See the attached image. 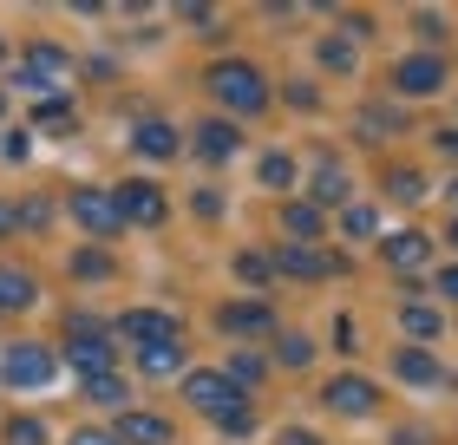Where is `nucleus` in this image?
<instances>
[{
  "mask_svg": "<svg viewBox=\"0 0 458 445\" xmlns=\"http://www.w3.org/2000/svg\"><path fill=\"white\" fill-rule=\"evenodd\" d=\"M445 79H452V66L439 53H406L400 66H393V92L400 98H432V92H445Z\"/></svg>",
  "mask_w": 458,
  "mask_h": 445,
  "instance_id": "3",
  "label": "nucleus"
},
{
  "mask_svg": "<svg viewBox=\"0 0 458 445\" xmlns=\"http://www.w3.org/2000/svg\"><path fill=\"white\" fill-rule=\"evenodd\" d=\"M7 445H47V426H39V419H7Z\"/></svg>",
  "mask_w": 458,
  "mask_h": 445,
  "instance_id": "33",
  "label": "nucleus"
},
{
  "mask_svg": "<svg viewBox=\"0 0 458 445\" xmlns=\"http://www.w3.org/2000/svg\"><path fill=\"white\" fill-rule=\"evenodd\" d=\"M452 249H458V217H452Z\"/></svg>",
  "mask_w": 458,
  "mask_h": 445,
  "instance_id": "47",
  "label": "nucleus"
},
{
  "mask_svg": "<svg viewBox=\"0 0 458 445\" xmlns=\"http://www.w3.org/2000/svg\"><path fill=\"white\" fill-rule=\"evenodd\" d=\"M288 105H295V112H315V105H321V92L315 86H308V79H301V86H295V79H288V92H282Z\"/></svg>",
  "mask_w": 458,
  "mask_h": 445,
  "instance_id": "37",
  "label": "nucleus"
},
{
  "mask_svg": "<svg viewBox=\"0 0 458 445\" xmlns=\"http://www.w3.org/2000/svg\"><path fill=\"white\" fill-rule=\"evenodd\" d=\"M412 27H420V33H445V20L432 13V7H420V13H412Z\"/></svg>",
  "mask_w": 458,
  "mask_h": 445,
  "instance_id": "42",
  "label": "nucleus"
},
{
  "mask_svg": "<svg viewBox=\"0 0 458 445\" xmlns=\"http://www.w3.org/2000/svg\"><path fill=\"white\" fill-rule=\"evenodd\" d=\"M386 197H400V203L426 197V177H420V171H406V164H393V171H386Z\"/></svg>",
  "mask_w": 458,
  "mask_h": 445,
  "instance_id": "27",
  "label": "nucleus"
},
{
  "mask_svg": "<svg viewBox=\"0 0 458 445\" xmlns=\"http://www.w3.org/2000/svg\"><path fill=\"white\" fill-rule=\"evenodd\" d=\"M236 282H249V288L276 282V262H268V249H242V256H236Z\"/></svg>",
  "mask_w": 458,
  "mask_h": 445,
  "instance_id": "26",
  "label": "nucleus"
},
{
  "mask_svg": "<svg viewBox=\"0 0 458 445\" xmlns=\"http://www.w3.org/2000/svg\"><path fill=\"white\" fill-rule=\"evenodd\" d=\"M393 373H400L406 387H445V367L426 347H400V354H393Z\"/></svg>",
  "mask_w": 458,
  "mask_h": 445,
  "instance_id": "13",
  "label": "nucleus"
},
{
  "mask_svg": "<svg viewBox=\"0 0 458 445\" xmlns=\"http://www.w3.org/2000/svg\"><path fill=\"white\" fill-rule=\"evenodd\" d=\"M72 275H79V282H112L118 262L106 256V249H79V256H72Z\"/></svg>",
  "mask_w": 458,
  "mask_h": 445,
  "instance_id": "23",
  "label": "nucleus"
},
{
  "mask_svg": "<svg viewBox=\"0 0 458 445\" xmlns=\"http://www.w3.org/2000/svg\"><path fill=\"white\" fill-rule=\"evenodd\" d=\"M59 373V360L47 354V347H33V341H13L7 354H0V380H7V387H47V380Z\"/></svg>",
  "mask_w": 458,
  "mask_h": 445,
  "instance_id": "5",
  "label": "nucleus"
},
{
  "mask_svg": "<svg viewBox=\"0 0 458 445\" xmlns=\"http://www.w3.org/2000/svg\"><path fill=\"white\" fill-rule=\"evenodd\" d=\"M315 210H327V203H353V184H347V171H341V158H321V171H315V197H308Z\"/></svg>",
  "mask_w": 458,
  "mask_h": 445,
  "instance_id": "16",
  "label": "nucleus"
},
{
  "mask_svg": "<svg viewBox=\"0 0 458 445\" xmlns=\"http://www.w3.org/2000/svg\"><path fill=\"white\" fill-rule=\"evenodd\" d=\"M216 432H229V439H249V432H256V413H249V399H236V406L216 413Z\"/></svg>",
  "mask_w": 458,
  "mask_h": 445,
  "instance_id": "29",
  "label": "nucleus"
},
{
  "mask_svg": "<svg viewBox=\"0 0 458 445\" xmlns=\"http://www.w3.org/2000/svg\"><path fill=\"white\" fill-rule=\"evenodd\" d=\"M33 98H39L33 112L47 118V124H66V118H72V105H66V98H53V92H33Z\"/></svg>",
  "mask_w": 458,
  "mask_h": 445,
  "instance_id": "34",
  "label": "nucleus"
},
{
  "mask_svg": "<svg viewBox=\"0 0 458 445\" xmlns=\"http://www.w3.org/2000/svg\"><path fill=\"white\" fill-rule=\"evenodd\" d=\"M439 295H445V302L458 308V262H452V269H439Z\"/></svg>",
  "mask_w": 458,
  "mask_h": 445,
  "instance_id": "41",
  "label": "nucleus"
},
{
  "mask_svg": "<svg viewBox=\"0 0 458 445\" xmlns=\"http://www.w3.org/2000/svg\"><path fill=\"white\" fill-rule=\"evenodd\" d=\"M439 151H445V158H458V132H439Z\"/></svg>",
  "mask_w": 458,
  "mask_h": 445,
  "instance_id": "45",
  "label": "nucleus"
},
{
  "mask_svg": "<svg viewBox=\"0 0 458 445\" xmlns=\"http://www.w3.org/2000/svg\"><path fill=\"white\" fill-rule=\"evenodd\" d=\"M124 341H131V347L177 341V314H164V308H131V314H124Z\"/></svg>",
  "mask_w": 458,
  "mask_h": 445,
  "instance_id": "11",
  "label": "nucleus"
},
{
  "mask_svg": "<svg viewBox=\"0 0 458 445\" xmlns=\"http://www.w3.org/2000/svg\"><path fill=\"white\" fill-rule=\"evenodd\" d=\"M72 79H79V59H72L66 47H53V39H33V47H27V86H33V92L47 86L53 98H66Z\"/></svg>",
  "mask_w": 458,
  "mask_h": 445,
  "instance_id": "2",
  "label": "nucleus"
},
{
  "mask_svg": "<svg viewBox=\"0 0 458 445\" xmlns=\"http://www.w3.org/2000/svg\"><path fill=\"white\" fill-rule=\"evenodd\" d=\"M118 439L124 445H171V419H157V413H118Z\"/></svg>",
  "mask_w": 458,
  "mask_h": 445,
  "instance_id": "15",
  "label": "nucleus"
},
{
  "mask_svg": "<svg viewBox=\"0 0 458 445\" xmlns=\"http://www.w3.org/2000/svg\"><path fill=\"white\" fill-rule=\"evenodd\" d=\"M262 184L288 190V184H295V158H288V151H262Z\"/></svg>",
  "mask_w": 458,
  "mask_h": 445,
  "instance_id": "30",
  "label": "nucleus"
},
{
  "mask_svg": "<svg viewBox=\"0 0 458 445\" xmlns=\"http://www.w3.org/2000/svg\"><path fill=\"white\" fill-rule=\"evenodd\" d=\"M353 59H360V53L347 47V33H327V39H321V66H327V73H353Z\"/></svg>",
  "mask_w": 458,
  "mask_h": 445,
  "instance_id": "28",
  "label": "nucleus"
},
{
  "mask_svg": "<svg viewBox=\"0 0 458 445\" xmlns=\"http://www.w3.org/2000/svg\"><path fill=\"white\" fill-rule=\"evenodd\" d=\"M400 328L412 334V347H426L432 334L445 328V314H439V308H426V302H406V308H400Z\"/></svg>",
  "mask_w": 458,
  "mask_h": 445,
  "instance_id": "21",
  "label": "nucleus"
},
{
  "mask_svg": "<svg viewBox=\"0 0 458 445\" xmlns=\"http://www.w3.org/2000/svg\"><path fill=\"white\" fill-rule=\"evenodd\" d=\"M262 354H236V360H229V367H223V380H229V387H236V393H249V387H262Z\"/></svg>",
  "mask_w": 458,
  "mask_h": 445,
  "instance_id": "24",
  "label": "nucleus"
},
{
  "mask_svg": "<svg viewBox=\"0 0 458 445\" xmlns=\"http://www.w3.org/2000/svg\"><path fill=\"white\" fill-rule=\"evenodd\" d=\"M445 203H452V217H458V184H452V190H445Z\"/></svg>",
  "mask_w": 458,
  "mask_h": 445,
  "instance_id": "46",
  "label": "nucleus"
},
{
  "mask_svg": "<svg viewBox=\"0 0 458 445\" xmlns=\"http://www.w3.org/2000/svg\"><path fill=\"white\" fill-rule=\"evenodd\" d=\"M183 399H191V413H223V406H236V387H229V380H223V367H191V373H183Z\"/></svg>",
  "mask_w": 458,
  "mask_h": 445,
  "instance_id": "7",
  "label": "nucleus"
},
{
  "mask_svg": "<svg viewBox=\"0 0 458 445\" xmlns=\"http://www.w3.org/2000/svg\"><path fill=\"white\" fill-rule=\"evenodd\" d=\"M0 59H7V39H0Z\"/></svg>",
  "mask_w": 458,
  "mask_h": 445,
  "instance_id": "49",
  "label": "nucleus"
},
{
  "mask_svg": "<svg viewBox=\"0 0 458 445\" xmlns=\"http://www.w3.org/2000/svg\"><path fill=\"white\" fill-rule=\"evenodd\" d=\"M191 144H197V158L223 164V158L242 151V132H236V124H223V118H210V124H191Z\"/></svg>",
  "mask_w": 458,
  "mask_h": 445,
  "instance_id": "12",
  "label": "nucleus"
},
{
  "mask_svg": "<svg viewBox=\"0 0 458 445\" xmlns=\"http://www.w3.org/2000/svg\"><path fill=\"white\" fill-rule=\"evenodd\" d=\"M406 124V112H393V105H360V132L367 138H393Z\"/></svg>",
  "mask_w": 458,
  "mask_h": 445,
  "instance_id": "25",
  "label": "nucleus"
},
{
  "mask_svg": "<svg viewBox=\"0 0 458 445\" xmlns=\"http://www.w3.org/2000/svg\"><path fill=\"white\" fill-rule=\"evenodd\" d=\"M131 151L151 158V164H171V158L183 151V132H177L171 118H138V124H131Z\"/></svg>",
  "mask_w": 458,
  "mask_h": 445,
  "instance_id": "9",
  "label": "nucleus"
},
{
  "mask_svg": "<svg viewBox=\"0 0 458 445\" xmlns=\"http://www.w3.org/2000/svg\"><path fill=\"white\" fill-rule=\"evenodd\" d=\"M72 217H79V229H92V236H118V203H112V190H79L72 197Z\"/></svg>",
  "mask_w": 458,
  "mask_h": 445,
  "instance_id": "10",
  "label": "nucleus"
},
{
  "mask_svg": "<svg viewBox=\"0 0 458 445\" xmlns=\"http://www.w3.org/2000/svg\"><path fill=\"white\" fill-rule=\"evenodd\" d=\"M72 445H124L118 432H98V426H86V432H72Z\"/></svg>",
  "mask_w": 458,
  "mask_h": 445,
  "instance_id": "39",
  "label": "nucleus"
},
{
  "mask_svg": "<svg viewBox=\"0 0 458 445\" xmlns=\"http://www.w3.org/2000/svg\"><path fill=\"white\" fill-rule=\"evenodd\" d=\"M0 112H7V92H0Z\"/></svg>",
  "mask_w": 458,
  "mask_h": 445,
  "instance_id": "48",
  "label": "nucleus"
},
{
  "mask_svg": "<svg viewBox=\"0 0 458 445\" xmlns=\"http://www.w3.org/2000/svg\"><path fill=\"white\" fill-rule=\"evenodd\" d=\"M191 203H197V217H223V197H216V190H197Z\"/></svg>",
  "mask_w": 458,
  "mask_h": 445,
  "instance_id": "38",
  "label": "nucleus"
},
{
  "mask_svg": "<svg viewBox=\"0 0 458 445\" xmlns=\"http://www.w3.org/2000/svg\"><path fill=\"white\" fill-rule=\"evenodd\" d=\"M203 86H210V98L223 112H236V118H262L268 112V79L249 66V59H216Z\"/></svg>",
  "mask_w": 458,
  "mask_h": 445,
  "instance_id": "1",
  "label": "nucleus"
},
{
  "mask_svg": "<svg viewBox=\"0 0 458 445\" xmlns=\"http://www.w3.org/2000/svg\"><path fill=\"white\" fill-rule=\"evenodd\" d=\"M13 229H20V210H13L7 197H0V236H13Z\"/></svg>",
  "mask_w": 458,
  "mask_h": 445,
  "instance_id": "43",
  "label": "nucleus"
},
{
  "mask_svg": "<svg viewBox=\"0 0 458 445\" xmlns=\"http://www.w3.org/2000/svg\"><path fill=\"white\" fill-rule=\"evenodd\" d=\"M39 302V282L27 269H0V314H27Z\"/></svg>",
  "mask_w": 458,
  "mask_h": 445,
  "instance_id": "18",
  "label": "nucleus"
},
{
  "mask_svg": "<svg viewBox=\"0 0 458 445\" xmlns=\"http://www.w3.org/2000/svg\"><path fill=\"white\" fill-rule=\"evenodd\" d=\"M393 445H432V432H426V426H406V432L393 439Z\"/></svg>",
  "mask_w": 458,
  "mask_h": 445,
  "instance_id": "44",
  "label": "nucleus"
},
{
  "mask_svg": "<svg viewBox=\"0 0 458 445\" xmlns=\"http://www.w3.org/2000/svg\"><path fill=\"white\" fill-rule=\"evenodd\" d=\"M13 210H20V229H47V223H53V210L39 203V197H27V203H13Z\"/></svg>",
  "mask_w": 458,
  "mask_h": 445,
  "instance_id": "36",
  "label": "nucleus"
},
{
  "mask_svg": "<svg viewBox=\"0 0 458 445\" xmlns=\"http://www.w3.org/2000/svg\"><path fill=\"white\" fill-rule=\"evenodd\" d=\"M86 399H98V406H118V399H124V380H118V373H92V380H86Z\"/></svg>",
  "mask_w": 458,
  "mask_h": 445,
  "instance_id": "32",
  "label": "nucleus"
},
{
  "mask_svg": "<svg viewBox=\"0 0 458 445\" xmlns=\"http://www.w3.org/2000/svg\"><path fill=\"white\" fill-rule=\"evenodd\" d=\"M380 256H386L393 269H406V275H412V269H426L432 243L420 236V229H400V236H386V243H380Z\"/></svg>",
  "mask_w": 458,
  "mask_h": 445,
  "instance_id": "17",
  "label": "nucleus"
},
{
  "mask_svg": "<svg viewBox=\"0 0 458 445\" xmlns=\"http://www.w3.org/2000/svg\"><path fill=\"white\" fill-rule=\"evenodd\" d=\"M0 158H7V164H27V158H33V138H27V132H7V138H0Z\"/></svg>",
  "mask_w": 458,
  "mask_h": 445,
  "instance_id": "35",
  "label": "nucleus"
},
{
  "mask_svg": "<svg viewBox=\"0 0 458 445\" xmlns=\"http://www.w3.org/2000/svg\"><path fill=\"white\" fill-rule=\"evenodd\" d=\"M216 321H223V334H242V341H249V334L276 328V308H268V302H236V308H223Z\"/></svg>",
  "mask_w": 458,
  "mask_h": 445,
  "instance_id": "14",
  "label": "nucleus"
},
{
  "mask_svg": "<svg viewBox=\"0 0 458 445\" xmlns=\"http://www.w3.org/2000/svg\"><path fill=\"white\" fill-rule=\"evenodd\" d=\"M276 275H288V282H321V275H341V256H321L315 243H288V249H276Z\"/></svg>",
  "mask_w": 458,
  "mask_h": 445,
  "instance_id": "8",
  "label": "nucleus"
},
{
  "mask_svg": "<svg viewBox=\"0 0 458 445\" xmlns=\"http://www.w3.org/2000/svg\"><path fill=\"white\" fill-rule=\"evenodd\" d=\"M112 203H118V223H138V229H157L164 217H171V197H164L157 184H118L112 190Z\"/></svg>",
  "mask_w": 458,
  "mask_h": 445,
  "instance_id": "4",
  "label": "nucleus"
},
{
  "mask_svg": "<svg viewBox=\"0 0 458 445\" xmlns=\"http://www.w3.org/2000/svg\"><path fill=\"white\" fill-rule=\"evenodd\" d=\"M282 229H288V243H315V236H321V210L308 203V197L282 203Z\"/></svg>",
  "mask_w": 458,
  "mask_h": 445,
  "instance_id": "20",
  "label": "nucleus"
},
{
  "mask_svg": "<svg viewBox=\"0 0 458 445\" xmlns=\"http://www.w3.org/2000/svg\"><path fill=\"white\" fill-rule=\"evenodd\" d=\"M341 236H380V210H373V203H347L341 210Z\"/></svg>",
  "mask_w": 458,
  "mask_h": 445,
  "instance_id": "22",
  "label": "nucleus"
},
{
  "mask_svg": "<svg viewBox=\"0 0 458 445\" xmlns=\"http://www.w3.org/2000/svg\"><path fill=\"white\" fill-rule=\"evenodd\" d=\"M276 360H282V367H308V360H315V341H308V334H282Z\"/></svg>",
  "mask_w": 458,
  "mask_h": 445,
  "instance_id": "31",
  "label": "nucleus"
},
{
  "mask_svg": "<svg viewBox=\"0 0 458 445\" xmlns=\"http://www.w3.org/2000/svg\"><path fill=\"white\" fill-rule=\"evenodd\" d=\"M276 445H321V432H308V426H288Z\"/></svg>",
  "mask_w": 458,
  "mask_h": 445,
  "instance_id": "40",
  "label": "nucleus"
},
{
  "mask_svg": "<svg viewBox=\"0 0 458 445\" xmlns=\"http://www.w3.org/2000/svg\"><path fill=\"white\" fill-rule=\"evenodd\" d=\"M321 406L341 413V419H367V413H380V387H373L367 373H341V380L321 387Z\"/></svg>",
  "mask_w": 458,
  "mask_h": 445,
  "instance_id": "6",
  "label": "nucleus"
},
{
  "mask_svg": "<svg viewBox=\"0 0 458 445\" xmlns=\"http://www.w3.org/2000/svg\"><path fill=\"white\" fill-rule=\"evenodd\" d=\"M177 367H183V341H151V347H138V373L171 380Z\"/></svg>",
  "mask_w": 458,
  "mask_h": 445,
  "instance_id": "19",
  "label": "nucleus"
}]
</instances>
